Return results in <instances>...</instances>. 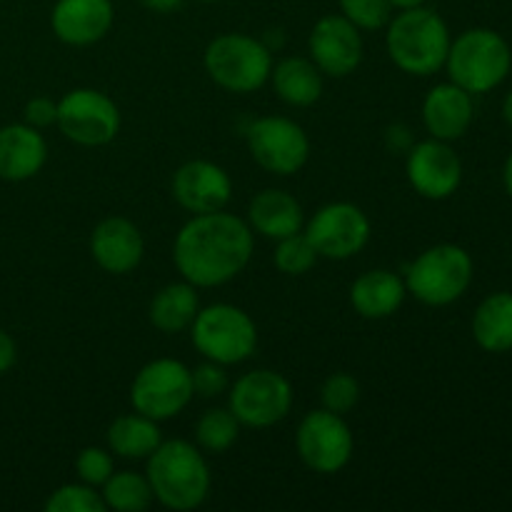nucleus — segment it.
I'll list each match as a JSON object with an SVG mask.
<instances>
[{
    "label": "nucleus",
    "instance_id": "1",
    "mask_svg": "<svg viewBox=\"0 0 512 512\" xmlns=\"http://www.w3.org/2000/svg\"><path fill=\"white\" fill-rule=\"evenodd\" d=\"M253 228L235 215H193L175 235L173 260L183 280L195 288H215L238 278L253 258Z\"/></svg>",
    "mask_w": 512,
    "mask_h": 512
},
{
    "label": "nucleus",
    "instance_id": "2",
    "mask_svg": "<svg viewBox=\"0 0 512 512\" xmlns=\"http://www.w3.org/2000/svg\"><path fill=\"white\" fill-rule=\"evenodd\" d=\"M153 498L170 510H195L210 493V470L203 453L188 440H165L148 458Z\"/></svg>",
    "mask_w": 512,
    "mask_h": 512
},
{
    "label": "nucleus",
    "instance_id": "3",
    "mask_svg": "<svg viewBox=\"0 0 512 512\" xmlns=\"http://www.w3.org/2000/svg\"><path fill=\"white\" fill-rule=\"evenodd\" d=\"M450 30L445 20L435 10L408 8L400 15L390 18L388 35V55L403 73L410 75H433L448 60L450 50Z\"/></svg>",
    "mask_w": 512,
    "mask_h": 512
},
{
    "label": "nucleus",
    "instance_id": "4",
    "mask_svg": "<svg viewBox=\"0 0 512 512\" xmlns=\"http://www.w3.org/2000/svg\"><path fill=\"white\" fill-rule=\"evenodd\" d=\"M445 65L450 83L460 85L470 95L490 93L508 78L512 53L500 33L490 28H473L450 43Z\"/></svg>",
    "mask_w": 512,
    "mask_h": 512
},
{
    "label": "nucleus",
    "instance_id": "5",
    "mask_svg": "<svg viewBox=\"0 0 512 512\" xmlns=\"http://www.w3.org/2000/svg\"><path fill=\"white\" fill-rule=\"evenodd\" d=\"M473 258L460 245H433L413 260L405 273V288L425 305H450L470 288Z\"/></svg>",
    "mask_w": 512,
    "mask_h": 512
},
{
    "label": "nucleus",
    "instance_id": "6",
    "mask_svg": "<svg viewBox=\"0 0 512 512\" xmlns=\"http://www.w3.org/2000/svg\"><path fill=\"white\" fill-rule=\"evenodd\" d=\"M205 70L230 93H255L273 73L270 48L243 33H225L205 48Z\"/></svg>",
    "mask_w": 512,
    "mask_h": 512
},
{
    "label": "nucleus",
    "instance_id": "7",
    "mask_svg": "<svg viewBox=\"0 0 512 512\" xmlns=\"http://www.w3.org/2000/svg\"><path fill=\"white\" fill-rule=\"evenodd\" d=\"M190 328H193L195 348L220 365L243 363L258 345V328L253 318L228 303H215L198 310Z\"/></svg>",
    "mask_w": 512,
    "mask_h": 512
},
{
    "label": "nucleus",
    "instance_id": "8",
    "mask_svg": "<svg viewBox=\"0 0 512 512\" xmlns=\"http://www.w3.org/2000/svg\"><path fill=\"white\" fill-rule=\"evenodd\" d=\"M193 395L190 368L173 358H158L148 363L130 385V403L135 413L148 415L158 423L183 413Z\"/></svg>",
    "mask_w": 512,
    "mask_h": 512
},
{
    "label": "nucleus",
    "instance_id": "9",
    "mask_svg": "<svg viewBox=\"0 0 512 512\" xmlns=\"http://www.w3.org/2000/svg\"><path fill=\"white\" fill-rule=\"evenodd\" d=\"M60 133L85 148H98L115 140L120 130V110L105 93L93 88H75L58 103Z\"/></svg>",
    "mask_w": 512,
    "mask_h": 512
},
{
    "label": "nucleus",
    "instance_id": "10",
    "mask_svg": "<svg viewBox=\"0 0 512 512\" xmlns=\"http://www.w3.org/2000/svg\"><path fill=\"white\" fill-rule=\"evenodd\" d=\"M250 155L260 168L275 175H295L310 158V140L295 120L265 115L245 130Z\"/></svg>",
    "mask_w": 512,
    "mask_h": 512
},
{
    "label": "nucleus",
    "instance_id": "11",
    "mask_svg": "<svg viewBox=\"0 0 512 512\" xmlns=\"http://www.w3.org/2000/svg\"><path fill=\"white\" fill-rule=\"evenodd\" d=\"M293 388L275 370L245 373L230 390V413L248 428H270L288 418Z\"/></svg>",
    "mask_w": 512,
    "mask_h": 512
},
{
    "label": "nucleus",
    "instance_id": "12",
    "mask_svg": "<svg viewBox=\"0 0 512 512\" xmlns=\"http://www.w3.org/2000/svg\"><path fill=\"white\" fill-rule=\"evenodd\" d=\"M300 460L320 475L340 473L353 458L355 440L343 415L330 410H313L303 418L298 428Z\"/></svg>",
    "mask_w": 512,
    "mask_h": 512
},
{
    "label": "nucleus",
    "instance_id": "13",
    "mask_svg": "<svg viewBox=\"0 0 512 512\" xmlns=\"http://www.w3.org/2000/svg\"><path fill=\"white\" fill-rule=\"evenodd\" d=\"M305 235L323 258L348 260L368 245L370 220L358 205L330 203L313 215Z\"/></svg>",
    "mask_w": 512,
    "mask_h": 512
},
{
    "label": "nucleus",
    "instance_id": "14",
    "mask_svg": "<svg viewBox=\"0 0 512 512\" xmlns=\"http://www.w3.org/2000/svg\"><path fill=\"white\" fill-rule=\"evenodd\" d=\"M410 185L428 200H445L463 183V163L445 140H423L408 150L405 163Z\"/></svg>",
    "mask_w": 512,
    "mask_h": 512
},
{
    "label": "nucleus",
    "instance_id": "15",
    "mask_svg": "<svg viewBox=\"0 0 512 512\" xmlns=\"http://www.w3.org/2000/svg\"><path fill=\"white\" fill-rule=\"evenodd\" d=\"M310 60L320 73L345 78L355 73L363 60V38L360 30L345 15H325L315 23L308 38Z\"/></svg>",
    "mask_w": 512,
    "mask_h": 512
},
{
    "label": "nucleus",
    "instance_id": "16",
    "mask_svg": "<svg viewBox=\"0 0 512 512\" xmlns=\"http://www.w3.org/2000/svg\"><path fill=\"white\" fill-rule=\"evenodd\" d=\"M173 195L193 215L215 213L230 203L233 180L210 160H190L180 165L173 178Z\"/></svg>",
    "mask_w": 512,
    "mask_h": 512
},
{
    "label": "nucleus",
    "instance_id": "17",
    "mask_svg": "<svg viewBox=\"0 0 512 512\" xmlns=\"http://www.w3.org/2000/svg\"><path fill=\"white\" fill-rule=\"evenodd\" d=\"M113 3L110 0H58L50 15L55 38L65 45H93L113 28Z\"/></svg>",
    "mask_w": 512,
    "mask_h": 512
},
{
    "label": "nucleus",
    "instance_id": "18",
    "mask_svg": "<svg viewBox=\"0 0 512 512\" xmlns=\"http://www.w3.org/2000/svg\"><path fill=\"white\" fill-rule=\"evenodd\" d=\"M145 243L138 225L128 218H105L90 235V255L110 275H125L143 260Z\"/></svg>",
    "mask_w": 512,
    "mask_h": 512
},
{
    "label": "nucleus",
    "instance_id": "19",
    "mask_svg": "<svg viewBox=\"0 0 512 512\" xmlns=\"http://www.w3.org/2000/svg\"><path fill=\"white\" fill-rule=\"evenodd\" d=\"M48 160L43 133L28 123H10L0 128V180L23 183L35 178Z\"/></svg>",
    "mask_w": 512,
    "mask_h": 512
},
{
    "label": "nucleus",
    "instance_id": "20",
    "mask_svg": "<svg viewBox=\"0 0 512 512\" xmlns=\"http://www.w3.org/2000/svg\"><path fill=\"white\" fill-rule=\"evenodd\" d=\"M473 115V98L460 85L440 83L425 95L423 123L433 138L445 143L463 138L473 123Z\"/></svg>",
    "mask_w": 512,
    "mask_h": 512
},
{
    "label": "nucleus",
    "instance_id": "21",
    "mask_svg": "<svg viewBox=\"0 0 512 512\" xmlns=\"http://www.w3.org/2000/svg\"><path fill=\"white\" fill-rule=\"evenodd\" d=\"M405 280L395 275L393 270H368L360 275L350 288V303H353L355 313L363 315L368 320H383L390 318L400 310L405 303Z\"/></svg>",
    "mask_w": 512,
    "mask_h": 512
},
{
    "label": "nucleus",
    "instance_id": "22",
    "mask_svg": "<svg viewBox=\"0 0 512 512\" xmlns=\"http://www.w3.org/2000/svg\"><path fill=\"white\" fill-rule=\"evenodd\" d=\"M248 223L255 233L270 240H283L303 230V208L285 190H260L248 208Z\"/></svg>",
    "mask_w": 512,
    "mask_h": 512
},
{
    "label": "nucleus",
    "instance_id": "23",
    "mask_svg": "<svg viewBox=\"0 0 512 512\" xmlns=\"http://www.w3.org/2000/svg\"><path fill=\"white\" fill-rule=\"evenodd\" d=\"M273 88L283 103L308 108L323 95V73L308 58H285L270 73Z\"/></svg>",
    "mask_w": 512,
    "mask_h": 512
},
{
    "label": "nucleus",
    "instance_id": "24",
    "mask_svg": "<svg viewBox=\"0 0 512 512\" xmlns=\"http://www.w3.org/2000/svg\"><path fill=\"white\" fill-rule=\"evenodd\" d=\"M200 310L195 285L188 280L183 283H170L160 290L150 303V323L165 335H175L180 330L190 328Z\"/></svg>",
    "mask_w": 512,
    "mask_h": 512
},
{
    "label": "nucleus",
    "instance_id": "25",
    "mask_svg": "<svg viewBox=\"0 0 512 512\" xmlns=\"http://www.w3.org/2000/svg\"><path fill=\"white\" fill-rule=\"evenodd\" d=\"M473 335L475 343L488 353L512 350V293H495L478 305Z\"/></svg>",
    "mask_w": 512,
    "mask_h": 512
},
{
    "label": "nucleus",
    "instance_id": "26",
    "mask_svg": "<svg viewBox=\"0 0 512 512\" xmlns=\"http://www.w3.org/2000/svg\"><path fill=\"white\" fill-rule=\"evenodd\" d=\"M160 443H163V435H160L158 420L148 418V415H123L108 428V448L120 458H150Z\"/></svg>",
    "mask_w": 512,
    "mask_h": 512
},
{
    "label": "nucleus",
    "instance_id": "27",
    "mask_svg": "<svg viewBox=\"0 0 512 512\" xmlns=\"http://www.w3.org/2000/svg\"><path fill=\"white\" fill-rule=\"evenodd\" d=\"M105 508L120 512H143L153 503V488H150L145 475L125 470V473H113L103 483Z\"/></svg>",
    "mask_w": 512,
    "mask_h": 512
},
{
    "label": "nucleus",
    "instance_id": "28",
    "mask_svg": "<svg viewBox=\"0 0 512 512\" xmlns=\"http://www.w3.org/2000/svg\"><path fill=\"white\" fill-rule=\"evenodd\" d=\"M240 435V420L230 413V408H213L205 410L200 415L198 425H195V440L203 450L218 455L225 453L230 445L238 440Z\"/></svg>",
    "mask_w": 512,
    "mask_h": 512
},
{
    "label": "nucleus",
    "instance_id": "29",
    "mask_svg": "<svg viewBox=\"0 0 512 512\" xmlns=\"http://www.w3.org/2000/svg\"><path fill=\"white\" fill-rule=\"evenodd\" d=\"M318 258V250L305 233L288 235L278 240V248H275V268L285 275H305Z\"/></svg>",
    "mask_w": 512,
    "mask_h": 512
},
{
    "label": "nucleus",
    "instance_id": "30",
    "mask_svg": "<svg viewBox=\"0 0 512 512\" xmlns=\"http://www.w3.org/2000/svg\"><path fill=\"white\" fill-rule=\"evenodd\" d=\"M48 512H105L103 495L95 493L93 485L88 483H68L60 485L45 500Z\"/></svg>",
    "mask_w": 512,
    "mask_h": 512
},
{
    "label": "nucleus",
    "instance_id": "31",
    "mask_svg": "<svg viewBox=\"0 0 512 512\" xmlns=\"http://www.w3.org/2000/svg\"><path fill=\"white\" fill-rule=\"evenodd\" d=\"M320 400H323V408L330 410V413H350L360 400L358 380L348 373H333L320 388Z\"/></svg>",
    "mask_w": 512,
    "mask_h": 512
},
{
    "label": "nucleus",
    "instance_id": "32",
    "mask_svg": "<svg viewBox=\"0 0 512 512\" xmlns=\"http://www.w3.org/2000/svg\"><path fill=\"white\" fill-rule=\"evenodd\" d=\"M340 10L358 30H378L390 23V0H340Z\"/></svg>",
    "mask_w": 512,
    "mask_h": 512
},
{
    "label": "nucleus",
    "instance_id": "33",
    "mask_svg": "<svg viewBox=\"0 0 512 512\" xmlns=\"http://www.w3.org/2000/svg\"><path fill=\"white\" fill-rule=\"evenodd\" d=\"M75 473H78L80 483H88L93 488L103 485L110 475L115 473V463L110 450L103 448H85L75 458Z\"/></svg>",
    "mask_w": 512,
    "mask_h": 512
},
{
    "label": "nucleus",
    "instance_id": "34",
    "mask_svg": "<svg viewBox=\"0 0 512 512\" xmlns=\"http://www.w3.org/2000/svg\"><path fill=\"white\" fill-rule=\"evenodd\" d=\"M190 378H193V390L200 398H218L228 390V375H225L223 365L215 360H205L198 368L190 370Z\"/></svg>",
    "mask_w": 512,
    "mask_h": 512
},
{
    "label": "nucleus",
    "instance_id": "35",
    "mask_svg": "<svg viewBox=\"0 0 512 512\" xmlns=\"http://www.w3.org/2000/svg\"><path fill=\"white\" fill-rule=\"evenodd\" d=\"M25 123L33 125V128L43 130V128H50V125L58 123V103L50 98H45V95H38V98L28 100L25 103Z\"/></svg>",
    "mask_w": 512,
    "mask_h": 512
},
{
    "label": "nucleus",
    "instance_id": "36",
    "mask_svg": "<svg viewBox=\"0 0 512 512\" xmlns=\"http://www.w3.org/2000/svg\"><path fill=\"white\" fill-rule=\"evenodd\" d=\"M18 360V345L5 330H0V375L8 373Z\"/></svg>",
    "mask_w": 512,
    "mask_h": 512
},
{
    "label": "nucleus",
    "instance_id": "37",
    "mask_svg": "<svg viewBox=\"0 0 512 512\" xmlns=\"http://www.w3.org/2000/svg\"><path fill=\"white\" fill-rule=\"evenodd\" d=\"M388 145L390 150H395V153H408L410 148H413V135H410V130L405 128V125H390L388 128Z\"/></svg>",
    "mask_w": 512,
    "mask_h": 512
},
{
    "label": "nucleus",
    "instance_id": "38",
    "mask_svg": "<svg viewBox=\"0 0 512 512\" xmlns=\"http://www.w3.org/2000/svg\"><path fill=\"white\" fill-rule=\"evenodd\" d=\"M140 3L153 13H175V10L183 8L185 0H140Z\"/></svg>",
    "mask_w": 512,
    "mask_h": 512
},
{
    "label": "nucleus",
    "instance_id": "39",
    "mask_svg": "<svg viewBox=\"0 0 512 512\" xmlns=\"http://www.w3.org/2000/svg\"><path fill=\"white\" fill-rule=\"evenodd\" d=\"M425 0H390V5L393 8H400V10H408V8H418V5H423Z\"/></svg>",
    "mask_w": 512,
    "mask_h": 512
},
{
    "label": "nucleus",
    "instance_id": "40",
    "mask_svg": "<svg viewBox=\"0 0 512 512\" xmlns=\"http://www.w3.org/2000/svg\"><path fill=\"white\" fill-rule=\"evenodd\" d=\"M503 118H505V123L512 128V90L505 95V100H503Z\"/></svg>",
    "mask_w": 512,
    "mask_h": 512
},
{
    "label": "nucleus",
    "instance_id": "41",
    "mask_svg": "<svg viewBox=\"0 0 512 512\" xmlns=\"http://www.w3.org/2000/svg\"><path fill=\"white\" fill-rule=\"evenodd\" d=\"M503 180H505V190H508V193H510V198H512V153H510L508 163H505V173H503Z\"/></svg>",
    "mask_w": 512,
    "mask_h": 512
},
{
    "label": "nucleus",
    "instance_id": "42",
    "mask_svg": "<svg viewBox=\"0 0 512 512\" xmlns=\"http://www.w3.org/2000/svg\"><path fill=\"white\" fill-rule=\"evenodd\" d=\"M203 3H218V0H203Z\"/></svg>",
    "mask_w": 512,
    "mask_h": 512
}]
</instances>
